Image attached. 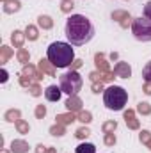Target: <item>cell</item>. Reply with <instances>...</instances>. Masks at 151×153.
Listing matches in <instances>:
<instances>
[{
    "label": "cell",
    "mask_w": 151,
    "mask_h": 153,
    "mask_svg": "<svg viewBox=\"0 0 151 153\" xmlns=\"http://www.w3.org/2000/svg\"><path fill=\"white\" fill-rule=\"evenodd\" d=\"M64 32H66V38L70 41V45L82 46L94 38V25L84 14H71L66 22Z\"/></svg>",
    "instance_id": "obj_1"
},
{
    "label": "cell",
    "mask_w": 151,
    "mask_h": 153,
    "mask_svg": "<svg viewBox=\"0 0 151 153\" xmlns=\"http://www.w3.org/2000/svg\"><path fill=\"white\" fill-rule=\"evenodd\" d=\"M46 59L55 66V68H68L75 61V52L70 43L55 41L48 46L46 50Z\"/></svg>",
    "instance_id": "obj_2"
},
{
    "label": "cell",
    "mask_w": 151,
    "mask_h": 153,
    "mask_svg": "<svg viewBox=\"0 0 151 153\" xmlns=\"http://www.w3.org/2000/svg\"><path fill=\"white\" fill-rule=\"evenodd\" d=\"M103 102L109 111H123L128 102V93L121 85H110L103 91Z\"/></svg>",
    "instance_id": "obj_3"
},
{
    "label": "cell",
    "mask_w": 151,
    "mask_h": 153,
    "mask_svg": "<svg viewBox=\"0 0 151 153\" xmlns=\"http://www.w3.org/2000/svg\"><path fill=\"white\" fill-rule=\"evenodd\" d=\"M82 84H84L82 76L76 71H73V70L59 76V87L62 89V93H66L70 96H75L76 93L82 89Z\"/></svg>",
    "instance_id": "obj_4"
},
{
    "label": "cell",
    "mask_w": 151,
    "mask_h": 153,
    "mask_svg": "<svg viewBox=\"0 0 151 153\" xmlns=\"http://www.w3.org/2000/svg\"><path fill=\"white\" fill-rule=\"evenodd\" d=\"M132 32L139 41H151V20L148 18H135L132 23Z\"/></svg>",
    "instance_id": "obj_5"
},
{
    "label": "cell",
    "mask_w": 151,
    "mask_h": 153,
    "mask_svg": "<svg viewBox=\"0 0 151 153\" xmlns=\"http://www.w3.org/2000/svg\"><path fill=\"white\" fill-rule=\"evenodd\" d=\"M114 75L121 76V78H130L132 76V68L128 62H117L114 66Z\"/></svg>",
    "instance_id": "obj_6"
},
{
    "label": "cell",
    "mask_w": 151,
    "mask_h": 153,
    "mask_svg": "<svg viewBox=\"0 0 151 153\" xmlns=\"http://www.w3.org/2000/svg\"><path fill=\"white\" fill-rule=\"evenodd\" d=\"M61 94H62V89L57 87V85H48L46 91H44V96L48 102H59L61 100Z\"/></svg>",
    "instance_id": "obj_7"
},
{
    "label": "cell",
    "mask_w": 151,
    "mask_h": 153,
    "mask_svg": "<svg viewBox=\"0 0 151 153\" xmlns=\"http://www.w3.org/2000/svg\"><path fill=\"white\" fill-rule=\"evenodd\" d=\"M11 153H29V144L21 139H16L11 143Z\"/></svg>",
    "instance_id": "obj_8"
},
{
    "label": "cell",
    "mask_w": 151,
    "mask_h": 153,
    "mask_svg": "<svg viewBox=\"0 0 151 153\" xmlns=\"http://www.w3.org/2000/svg\"><path fill=\"white\" fill-rule=\"evenodd\" d=\"M55 66L48 61V59H41L39 61V70L43 71V73H48L50 76H55V70H53Z\"/></svg>",
    "instance_id": "obj_9"
},
{
    "label": "cell",
    "mask_w": 151,
    "mask_h": 153,
    "mask_svg": "<svg viewBox=\"0 0 151 153\" xmlns=\"http://www.w3.org/2000/svg\"><path fill=\"white\" fill-rule=\"evenodd\" d=\"M66 107H68V111L70 112H75V111H80L82 109V100L78 98V96H70V100L66 102Z\"/></svg>",
    "instance_id": "obj_10"
},
{
    "label": "cell",
    "mask_w": 151,
    "mask_h": 153,
    "mask_svg": "<svg viewBox=\"0 0 151 153\" xmlns=\"http://www.w3.org/2000/svg\"><path fill=\"white\" fill-rule=\"evenodd\" d=\"M20 2L18 0H7V2H4V13H7V14H13V13H18L20 11Z\"/></svg>",
    "instance_id": "obj_11"
},
{
    "label": "cell",
    "mask_w": 151,
    "mask_h": 153,
    "mask_svg": "<svg viewBox=\"0 0 151 153\" xmlns=\"http://www.w3.org/2000/svg\"><path fill=\"white\" fill-rule=\"evenodd\" d=\"M25 38H27V36H25V32H21V30H14V32H13V36H11V41H13V45H14V46L21 48Z\"/></svg>",
    "instance_id": "obj_12"
},
{
    "label": "cell",
    "mask_w": 151,
    "mask_h": 153,
    "mask_svg": "<svg viewBox=\"0 0 151 153\" xmlns=\"http://www.w3.org/2000/svg\"><path fill=\"white\" fill-rule=\"evenodd\" d=\"M13 57V50L9 48V46H0V64H5L9 59Z\"/></svg>",
    "instance_id": "obj_13"
},
{
    "label": "cell",
    "mask_w": 151,
    "mask_h": 153,
    "mask_svg": "<svg viewBox=\"0 0 151 153\" xmlns=\"http://www.w3.org/2000/svg\"><path fill=\"white\" fill-rule=\"evenodd\" d=\"M94 61H96V68H98L100 71H109V64H107L103 53H96V55H94Z\"/></svg>",
    "instance_id": "obj_14"
},
{
    "label": "cell",
    "mask_w": 151,
    "mask_h": 153,
    "mask_svg": "<svg viewBox=\"0 0 151 153\" xmlns=\"http://www.w3.org/2000/svg\"><path fill=\"white\" fill-rule=\"evenodd\" d=\"M23 75H27L29 78H34V80H41L43 75L36 71V68H32L30 64H25V68H23Z\"/></svg>",
    "instance_id": "obj_15"
},
{
    "label": "cell",
    "mask_w": 151,
    "mask_h": 153,
    "mask_svg": "<svg viewBox=\"0 0 151 153\" xmlns=\"http://www.w3.org/2000/svg\"><path fill=\"white\" fill-rule=\"evenodd\" d=\"M76 153H96V146L91 144V143H82L75 148Z\"/></svg>",
    "instance_id": "obj_16"
},
{
    "label": "cell",
    "mask_w": 151,
    "mask_h": 153,
    "mask_svg": "<svg viewBox=\"0 0 151 153\" xmlns=\"http://www.w3.org/2000/svg\"><path fill=\"white\" fill-rule=\"evenodd\" d=\"M20 111L18 109H11V111H7L5 114H4V119L5 121H9V123H16V121H20Z\"/></svg>",
    "instance_id": "obj_17"
},
{
    "label": "cell",
    "mask_w": 151,
    "mask_h": 153,
    "mask_svg": "<svg viewBox=\"0 0 151 153\" xmlns=\"http://www.w3.org/2000/svg\"><path fill=\"white\" fill-rule=\"evenodd\" d=\"M114 73L110 71H100V73H91V78L93 80H98L100 78V82H109V80H112Z\"/></svg>",
    "instance_id": "obj_18"
},
{
    "label": "cell",
    "mask_w": 151,
    "mask_h": 153,
    "mask_svg": "<svg viewBox=\"0 0 151 153\" xmlns=\"http://www.w3.org/2000/svg\"><path fill=\"white\" fill-rule=\"evenodd\" d=\"M124 119H126V125L130 126V128H139V121L135 119V116H133V111H128L126 114H124Z\"/></svg>",
    "instance_id": "obj_19"
},
{
    "label": "cell",
    "mask_w": 151,
    "mask_h": 153,
    "mask_svg": "<svg viewBox=\"0 0 151 153\" xmlns=\"http://www.w3.org/2000/svg\"><path fill=\"white\" fill-rule=\"evenodd\" d=\"M38 23H39L41 29H52V27H53V20H52L50 16H39Z\"/></svg>",
    "instance_id": "obj_20"
},
{
    "label": "cell",
    "mask_w": 151,
    "mask_h": 153,
    "mask_svg": "<svg viewBox=\"0 0 151 153\" xmlns=\"http://www.w3.org/2000/svg\"><path fill=\"white\" fill-rule=\"evenodd\" d=\"M55 119H57L59 125H68V123L75 121V116H73V112H70V114H59Z\"/></svg>",
    "instance_id": "obj_21"
},
{
    "label": "cell",
    "mask_w": 151,
    "mask_h": 153,
    "mask_svg": "<svg viewBox=\"0 0 151 153\" xmlns=\"http://www.w3.org/2000/svg\"><path fill=\"white\" fill-rule=\"evenodd\" d=\"M25 36H27V39H30V41H36L38 39V29L34 25H29L25 29Z\"/></svg>",
    "instance_id": "obj_22"
},
{
    "label": "cell",
    "mask_w": 151,
    "mask_h": 153,
    "mask_svg": "<svg viewBox=\"0 0 151 153\" xmlns=\"http://www.w3.org/2000/svg\"><path fill=\"white\" fill-rule=\"evenodd\" d=\"M29 59H30V53H29L25 48H20V50H18V61H20L21 64H27Z\"/></svg>",
    "instance_id": "obj_23"
},
{
    "label": "cell",
    "mask_w": 151,
    "mask_h": 153,
    "mask_svg": "<svg viewBox=\"0 0 151 153\" xmlns=\"http://www.w3.org/2000/svg\"><path fill=\"white\" fill-rule=\"evenodd\" d=\"M16 128H18V132H20V134H29V130H30L29 123H27V121H23V119L16 121Z\"/></svg>",
    "instance_id": "obj_24"
},
{
    "label": "cell",
    "mask_w": 151,
    "mask_h": 153,
    "mask_svg": "<svg viewBox=\"0 0 151 153\" xmlns=\"http://www.w3.org/2000/svg\"><path fill=\"white\" fill-rule=\"evenodd\" d=\"M64 132H66V130H64V125H59V123L50 128V134H52V135H64Z\"/></svg>",
    "instance_id": "obj_25"
},
{
    "label": "cell",
    "mask_w": 151,
    "mask_h": 153,
    "mask_svg": "<svg viewBox=\"0 0 151 153\" xmlns=\"http://www.w3.org/2000/svg\"><path fill=\"white\" fill-rule=\"evenodd\" d=\"M137 111H139L141 114H144V116L151 114V107H150V103H146V102H141L139 107H137Z\"/></svg>",
    "instance_id": "obj_26"
},
{
    "label": "cell",
    "mask_w": 151,
    "mask_h": 153,
    "mask_svg": "<svg viewBox=\"0 0 151 153\" xmlns=\"http://www.w3.org/2000/svg\"><path fill=\"white\" fill-rule=\"evenodd\" d=\"M142 78L146 82H151V61L144 66V70H142Z\"/></svg>",
    "instance_id": "obj_27"
},
{
    "label": "cell",
    "mask_w": 151,
    "mask_h": 153,
    "mask_svg": "<svg viewBox=\"0 0 151 153\" xmlns=\"http://www.w3.org/2000/svg\"><path fill=\"white\" fill-rule=\"evenodd\" d=\"M115 126H117L115 121H107V123L103 125V132H105V134H112L114 130H115Z\"/></svg>",
    "instance_id": "obj_28"
},
{
    "label": "cell",
    "mask_w": 151,
    "mask_h": 153,
    "mask_svg": "<svg viewBox=\"0 0 151 153\" xmlns=\"http://www.w3.org/2000/svg\"><path fill=\"white\" fill-rule=\"evenodd\" d=\"M61 9H62V13H70V11L73 9V2H71V0H64V2L61 4Z\"/></svg>",
    "instance_id": "obj_29"
},
{
    "label": "cell",
    "mask_w": 151,
    "mask_h": 153,
    "mask_svg": "<svg viewBox=\"0 0 151 153\" xmlns=\"http://www.w3.org/2000/svg\"><path fill=\"white\" fill-rule=\"evenodd\" d=\"M91 117H93L91 112H87V111L84 112V111H82V112L78 114V121H82V123H89V121H91Z\"/></svg>",
    "instance_id": "obj_30"
},
{
    "label": "cell",
    "mask_w": 151,
    "mask_h": 153,
    "mask_svg": "<svg viewBox=\"0 0 151 153\" xmlns=\"http://www.w3.org/2000/svg\"><path fill=\"white\" fill-rule=\"evenodd\" d=\"M44 116H46V107H44V105H38V107H36V117H38V119H43Z\"/></svg>",
    "instance_id": "obj_31"
},
{
    "label": "cell",
    "mask_w": 151,
    "mask_h": 153,
    "mask_svg": "<svg viewBox=\"0 0 151 153\" xmlns=\"http://www.w3.org/2000/svg\"><path fill=\"white\" fill-rule=\"evenodd\" d=\"M89 134H91V132H89V128H78L75 135L78 137V139H85V137H87Z\"/></svg>",
    "instance_id": "obj_32"
},
{
    "label": "cell",
    "mask_w": 151,
    "mask_h": 153,
    "mask_svg": "<svg viewBox=\"0 0 151 153\" xmlns=\"http://www.w3.org/2000/svg\"><path fill=\"white\" fill-rule=\"evenodd\" d=\"M139 139H141V143H146V144H148V143L151 141V134L148 132V130H142V132H141V137H139Z\"/></svg>",
    "instance_id": "obj_33"
},
{
    "label": "cell",
    "mask_w": 151,
    "mask_h": 153,
    "mask_svg": "<svg viewBox=\"0 0 151 153\" xmlns=\"http://www.w3.org/2000/svg\"><path fill=\"white\" fill-rule=\"evenodd\" d=\"M105 144L107 146H114L115 144V135L114 134H105Z\"/></svg>",
    "instance_id": "obj_34"
},
{
    "label": "cell",
    "mask_w": 151,
    "mask_h": 153,
    "mask_svg": "<svg viewBox=\"0 0 151 153\" xmlns=\"http://www.w3.org/2000/svg\"><path fill=\"white\" fill-rule=\"evenodd\" d=\"M20 84H21L23 87H30V85H32V82H30V78H27V75H23V73L20 75Z\"/></svg>",
    "instance_id": "obj_35"
},
{
    "label": "cell",
    "mask_w": 151,
    "mask_h": 153,
    "mask_svg": "<svg viewBox=\"0 0 151 153\" xmlns=\"http://www.w3.org/2000/svg\"><path fill=\"white\" fill-rule=\"evenodd\" d=\"M29 89H30V94H32V96H39V94H41V89H39L38 84H32Z\"/></svg>",
    "instance_id": "obj_36"
},
{
    "label": "cell",
    "mask_w": 151,
    "mask_h": 153,
    "mask_svg": "<svg viewBox=\"0 0 151 153\" xmlns=\"http://www.w3.org/2000/svg\"><path fill=\"white\" fill-rule=\"evenodd\" d=\"M144 18H148V20H151V0L144 5Z\"/></svg>",
    "instance_id": "obj_37"
},
{
    "label": "cell",
    "mask_w": 151,
    "mask_h": 153,
    "mask_svg": "<svg viewBox=\"0 0 151 153\" xmlns=\"http://www.w3.org/2000/svg\"><path fill=\"white\" fill-rule=\"evenodd\" d=\"M126 16H130L128 13H124V11H115L112 14V18L114 20H119V18H126Z\"/></svg>",
    "instance_id": "obj_38"
},
{
    "label": "cell",
    "mask_w": 151,
    "mask_h": 153,
    "mask_svg": "<svg viewBox=\"0 0 151 153\" xmlns=\"http://www.w3.org/2000/svg\"><path fill=\"white\" fill-rule=\"evenodd\" d=\"M7 78H9V73H7L5 70H2V71H0V82H2V84H5V82H7Z\"/></svg>",
    "instance_id": "obj_39"
},
{
    "label": "cell",
    "mask_w": 151,
    "mask_h": 153,
    "mask_svg": "<svg viewBox=\"0 0 151 153\" xmlns=\"http://www.w3.org/2000/svg\"><path fill=\"white\" fill-rule=\"evenodd\" d=\"M93 91H94V93H100V91H101V82H100V84L94 82V84H93Z\"/></svg>",
    "instance_id": "obj_40"
},
{
    "label": "cell",
    "mask_w": 151,
    "mask_h": 153,
    "mask_svg": "<svg viewBox=\"0 0 151 153\" xmlns=\"http://www.w3.org/2000/svg\"><path fill=\"white\" fill-rule=\"evenodd\" d=\"M48 150H46V146H43V144H39V146H36V153H46Z\"/></svg>",
    "instance_id": "obj_41"
},
{
    "label": "cell",
    "mask_w": 151,
    "mask_h": 153,
    "mask_svg": "<svg viewBox=\"0 0 151 153\" xmlns=\"http://www.w3.org/2000/svg\"><path fill=\"white\" fill-rule=\"evenodd\" d=\"M144 93L146 94H151V82H146L144 84Z\"/></svg>",
    "instance_id": "obj_42"
},
{
    "label": "cell",
    "mask_w": 151,
    "mask_h": 153,
    "mask_svg": "<svg viewBox=\"0 0 151 153\" xmlns=\"http://www.w3.org/2000/svg\"><path fill=\"white\" fill-rule=\"evenodd\" d=\"M82 66V61H75V64H73V71H75V68H80Z\"/></svg>",
    "instance_id": "obj_43"
},
{
    "label": "cell",
    "mask_w": 151,
    "mask_h": 153,
    "mask_svg": "<svg viewBox=\"0 0 151 153\" xmlns=\"http://www.w3.org/2000/svg\"><path fill=\"white\" fill-rule=\"evenodd\" d=\"M46 153H55V150H53V148H48V152Z\"/></svg>",
    "instance_id": "obj_44"
},
{
    "label": "cell",
    "mask_w": 151,
    "mask_h": 153,
    "mask_svg": "<svg viewBox=\"0 0 151 153\" xmlns=\"http://www.w3.org/2000/svg\"><path fill=\"white\" fill-rule=\"evenodd\" d=\"M148 146H150V150H151V141H150V143H148Z\"/></svg>",
    "instance_id": "obj_45"
},
{
    "label": "cell",
    "mask_w": 151,
    "mask_h": 153,
    "mask_svg": "<svg viewBox=\"0 0 151 153\" xmlns=\"http://www.w3.org/2000/svg\"><path fill=\"white\" fill-rule=\"evenodd\" d=\"M2 153H9V152H5V150H2Z\"/></svg>",
    "instance_id": "obj_46"
},
{
    "label": "cell",
    "mask_w": 151,
    "mask_h": 153,
    "mask_svg": "<svg viewBox=\"0 0 151 153\" xmlns=\"http://www.w3.org/2000/svg\"><path fill=\"white\" fill-rule=\"evenodd\" d=\"M2 2H7V0H2Z\"/></svg>",
    "instance_id": "obj_47"
}]
</instances>
